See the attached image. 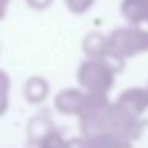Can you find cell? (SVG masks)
I'll list each match as a JSON object with an SVG mask.
<instances>
[{"mask_svg":"<svg viewBox=\"0 0 148 148\" xmlns=\"http://www.w3.org/2000/svg\"><path fill=\"white\" fill-rule=\"evenodd\" d=\"M147 123L118 103H108L103 108L80 116V127L83 135L97 132H110L126 140H135L143 134Z\"/></svg>","mask_w":148,"mask_h":148,"instance_id":"6da1fadb","label":"cell"},{"mask_svg":"<svg viewBox=\"0 0 148 148\" xmlns=\"http://www.w3.org/2000/svg\"><path fill=\"white\" fill-rule=\"evenodd\" d=\"M118 69L107 59L89 58L81 62L77 72L78 83L89 92H108L115 84V75Z\"/></svg>","mask_w":148,"mask_h":148,"instance_id":"7a4b0ae2","label":"cell"},{"mask_svg":"<svg viewBox=\"0 0 148 148\" xmlns=\"http://www.w3.org/2000/svg\"><path fill=\"white\" fill-rule=\"evenodd\" d=\"M107 42L112 56L121 59L134 58L148 51V30L134 24L129 27H118L107 35Z\"/></svg>","mask_w":148,"mask_h":148,"instance_id":"3957f363","label":"cell"},{"mask_svg":"<svg viewBox=\"0 0 148 148\" xmlns=\"http://www.w3.org/2000/svg\"><path fill=\"white\" fill-rule=\"evenodd\" d=\"M83 51L86 53L89 58H96V59H107L110 61L119 72L124 67V59L112 56L108 51V42L107 37L102 35L99 32H91L84 37L83 40Z\"/></svg>","mask_w":148,"mask_h":148,"instance_id":"277c9868","label":"cell"},{"mask_svg":"<svg viewBox=\"0 0 148 148\" xmlns=\"http://www.w3.org/2000/svg\"><path fill=\"white\" fill-rule=\"evenodd\" d=\"M84 102H86V92L80 89H73V88L62 89L54 97V107L62 115L80 116L84 108Z\"/></svg>","mask_w":148,"mask_h":148,"instance_id":"5b68a950","label":"cell"},{"mask_svg":"<svg viewBox=\"0 0 148 148\" xmlns=\"http://www.w3.org/2000/svg\"><path fill=\"white\" fill-rule=\"evenodd\" d=\"M116 103L135 116H142V113L148 108V86L147 88H131L119 94Z\"/></svg>","mask_w":148,"mask_h":148,"instance_id":"8992f818","label":"cell"},{"mask_svg":"<svg viewBox=\"0 0 148 148\" xmlns=\"http://www.w3.org/2000/svg\"><path fill=\"white\" fill-rule=\"evenodd\" d=\"M121 13L124 19L134 26L148 24V0H123Z\"/></svg>","mask_w":148,"mask_h":148,"instance_id":"52a82bcc","label":"cell"},{"mask_svg":"<svg viewBox=\"0 0 148 148\" xmlns=\"http://www.w3.org/2000/svg\"><path fill=\"white\" fill-rule=\"evenodd\" d=\"M54 131L53 121L46 115L34 116L27 127V135H29V143H38L43 138H46L51 132Z\"/></svg>","mask_w":148,"mask_h":148,"instance_id":"ba28073f","label":"cell"},{"mask_svg":"<svg viewBox=\"0 0 148 148\" xmlns=\"http://www.w3.org/2000/svg\"><path fill=\"white\" fill-rule=\"evenodd\" d=\"M23 94L27 102L40 103L48 97V83L43 77H32L26 81Z\"/></svg>","mask_w":148,"mask_h":148,"instance_id":"9c48e42d","label":"cell"},{"mask_svg":"<svg viewBox=\"0 0 148 148\" xmlns=\"http://www.w3.org/2000/svg\"><path fill=\"white\" fill-rule=\"evenodd\" d=\"M83 137L86 142V148H115L121 140H126L110 132H97V134L83 135Z\"/></svg>","mask_w":148,"mask_h":148,"instance_id":"30bf717a","label":"cell"},{"mask_svg":"<svg viewBox=\"0 0 148 148\" xmlns=\"http://www.w3.org/2000/svg\"><path fill=\"white\" fill-rule=\"evenodd\" d=\"M64 2L69 11H72L73 14H83L92 7L96 0H64Z\"/></svg>","mask_w":148,"mask_h":148,"instance_id":"8fae6325","label":"cell"},{"mask_svg":"<svg viewBox=\"0 0 148 148\" xmlns=\"http://www.w3.org/2000/svg\"><path fill=\"white\" fill-rule=\"evenodd\" d=\"M26 3L32 10H45L53 3V0H26Z\"/></svg>","mask_w":148,"mask_h":148,"instance_id":"7c38bea8","label":"cell"},{"mask_svg":"<svg viewBox=\"0 0 148 148\" xmlns=\"http://www.w3.org/2000/svg\"><path fill=\"white\" fill-rule=\"evenodd\" d=\"M115 148H134L132 147V143H131V140H121L118 145H116Z\"/></svg>","mask_w":148,"mask_h":148,"instance_id":"4fadbf2b","label":"cell"}]
</instances>
